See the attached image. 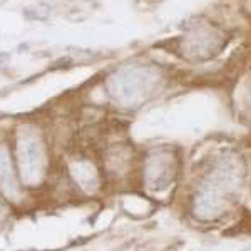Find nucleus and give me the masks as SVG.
<instances>
[{
    "mask_svg": "<svg viewBox=\"0 0 251 251\" xmlns=\"http://www.w3.org/2000/svg\"><path fill=\"white\" fill-rule=\"evenodd\" d=\"M238 198L240 196L228 191L225 186L196 176V181L186 196V209L200 225H216L225 220L229 211H233Z\"/></svg>",
    "mask_w": 251,
    "mask_h": 251,
    "instance_id": "f257e3e1",
    "label": "nucleus"
},
{
    "mask_svg": "<svg viewBox=\"0 0 251 251\" xmlns=\"http://www.w3.org/2000/svg\"><path fill=\"white\" fill-rule=\"evenodd\" d=\"M183 169L179 152L171 146L149 149L139 161V181L151 194H164L177 183Z\"/></svg>",
    "mask_w": 251,
    "mask_h": 251,
    "instance_id": "f03ea898",
    "label": "nucleus"
},
{
    "mask_svg": "<svg viewBox=\"0 0 251 251\" xmlns=\"http://www.w3.org/2000/svg\"><path fill=\"white\" fill-rule=\"evenodd\" d=\"M17 164L20 179L25 186H37L46 176V148L34 132H22L17 139Z\"/></svg>",
    "mask_w": 251,
    "mask_h": 251,
    "instance_id": "7ed1b4c3",
    "label": "nucleus"
},
{
    "mask_svg": "<svg viewBox=\"0 0 251 251\" xmlns=\"http://www.w3.org/2000/svg\"><path fill=\"white\" fill-rule=\"evenodd\" d=\"M67 173L75 188L86 194H94L102 186L104 171H100L99 166L87 156L72 157L67 164Z\"/></svg>",
    "mask_w": 251,
    "mask_h": 251,
    "instance_id": "20e7f679",
    "label": "nucleus"
},
{
    "mask_svg": "<svg viewBox=\"0 0 251 251\" xmlns=\"http://www.w3.org/2000/svg\"><path fill=\"white\" fill-rule=\"evenodd\" d=\"M136 157L131 152V148L126 144H114V148L107 149L102 157V171L104 174L114 177L129 176L134 168Z\"/></svg>",
    "mask_w": 251,
    "mask_h": 251,
    "instance_id": "39448f33",
    "label": "nucleus"
},
{
    "mask_svg": "<svg viewBox=\"0 0 251 251\" xmlns=\"http://www.w3.org/2000/svg\"><path fill=\"white\" fill-rule=\"evenodd\" d=\"M0 191L9 200L17 201L20 198V183L17 177V169L7 148H0Z\"/></svg>",
    "mask_w": 251,
    "mask_h": 251,
    "instance_id": "423d86ee",
    "label": "nucleus"
},
{
    "mask_svg": "<svg viewBox=\"0 0 251 251\" xmlns=\"http://www.w3.org/2000/svg\"><path fill=\"white\" fill-rule=\"evenodd\" d=\"M3 214H5V208H3V204L0 203V218H2Z\"/></svg>",
    "mask_w": 251,
    "mask_h": 251,
    "instance_id": "0eeeda50",
    "label": "nucleus"
},
{
    "mask_svg": "<svg viewBox=\"0 0 251 251\" xmlns=\"http://www.w3.org/2000/svg\"><path fill=\"white\" fill-rule=\"evenodd\" d=\"M250 181H251V171H250Z\"/></svg>",
    "mask_w": 251,
    "mask_h": 251,
    "instance_id": "6e6552de",
    "label": "nucleus"
}]
</instances>
